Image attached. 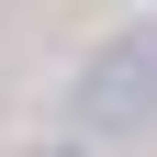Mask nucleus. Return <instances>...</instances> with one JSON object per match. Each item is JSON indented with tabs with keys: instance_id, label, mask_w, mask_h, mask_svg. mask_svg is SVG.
I'll use <instances>...</instances> for the list:
<instances>
[{
	"instance_id": "1",
	"label": "nucleus",
	"mask_w": 157,
	"mask_h": 157,
	"mask_svg": "<svg viewBox=\"0 0 157 157\" xmlns=\"http://www.w3.org/2000/svg\"><path fill=\"white\" fill-rule=\"evenodd\" d=\"M90 101H101V112H124V124H135V112L157 101V45H112L101 67H90Z\"/></svg>"
}]
</instances>
